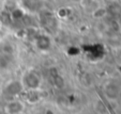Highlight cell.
<instances>
[{"label":"cell","instance_id":"277c9868","mask_svg":"<svg viewBox=\"0 0 121 114\" xmlns=\"http://www.w3.org/2000/svg\"><path fill=\"white\" fill-rule=\"evenodd\" d=\"M24 5L31 12L39 11L42 8V0H24Z\"/></svg>","mask_w":121,"mask_h":114},{"label":"cell","instance_id":"8992f818","mask_svg":"<svg viewBox=\"0 0 121 114\" xmlns=\"http://www.w3.org/2000/svg\"><path fill=\"white\" fill-rule=\"evenodd\" d=\"M108 1H112V0H108Z\"/></svg>","mask_w":121,"mask_h":114},{"label":"cell","instance_id":"3957f363","mask_svg":"<svg viewBox=\"0 0 121 114\" xmlns=\"http://www.w3.org/2000/svg\"><path fill=\"white\" fill-rule=\"evenodd\" d=\"M8 114H19L24 110V105L22 101H12L5 108Z\"/></svg>","mask_w":121,"mask_h":114},{"label":"cell","instance_id":"5b68a950","mask_svg":"<svg viewBox=\"0 0 121 114\" xmlns=\"http://www.w3.org/2000/svg\"><path fill=\"white\" fill-rule=\"evenodd\" d=\"M37 46L40 48V49H42V50H46V49H48V48L50 47L49 39H48L47 36H45V35L40 36L39 39H37Z\"/></svg>","mask_w":121,"mask_h":114},{"label":"cell","instance_id":"6da1fadb","mask_svg":"<svg viewBox=\"0 0 121 114\" xmlns=\"http://www.w3.org/2000/svg\"><path fill=\"white\" fill-rule=\"evenodd\" d=\"M40 85V78L34 73H28L23 79V86L27 89L35 90Z\"/></svg>","mask_w":121,"mask_h":114},{"label":"cell","instance_id":"7a4b0ae2","mask_svg":"<svg viewBox=\"0 0 121 114\" xmlns=\"http://www.w3.org/2000/svg\"><path fill=\"white\" fill-rule=\"evenodd\" d=\"M23 83L17 82V81H12L9 84L5 86L4 89V94L7 96H10V97H14L17 94L21 93V91L23 90Z\"/></svg>","mask_w":121,"mask_h":114}]
</instances>
